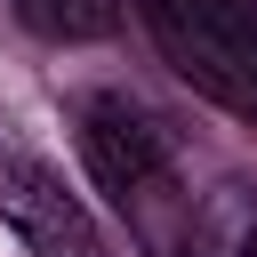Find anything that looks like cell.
Instances as JSON below:
<instances>
[{"label":"cell","mask_w":257,"mask_h":257,"mask_svg":"<svg viewBox=\"0 0 257 257\" xmlns=\"http://www.w3.org/2000/svg\"><path fill=\"white\" fill-rule=\"evenodd\" d=\"M16 16L40 40H104L120 24V0H16Z\"/></svg>","instance_id":"cell-4"},{"label":"cell","mask_w":257,"mask_h":257,"mask_svg":"<svg viewBox=\"0 0 257 257\" xmlns=\"http://www.w3.org/2000/svg\"><path fill=\"white\" fill-rule=\"evenodd\" d=\"M169 72L257 128V0H137Z\"/></svg>","instance_id":"cell-2"},{"label":"cell","mask_w":257,"mask_h":257,"mask_svg":"<svg viewBox=\"0 0 257 257\" xmlns=\"http://www.w3.org/2000/svg\"><path fill=\"white\" fill-rule=\"evenodd\" d=\"M72 137H80V161L88 177L112 193V209L145 233L153 257H193V241L177 233L185 225V193H177V153H169V128L128 96V88H88L72 96Z\"/></svg>","instance_id":"cell-1"},{"label":"cell","mask_w":257,"mask_h":257,"mask_svg":"<svg viewBox=\"0 0 257 257\" xmlns=\"http://www.w3.org/2000/svg\"><path fill=\"white\" fill-rule=\"evenodd\" d=\"M0 217L16 225V241L32 257H104V233L88 225V209L64 193V177L16 145H0Z\"/></svg>","instance_id":"cell-3"},{"label":"cell","mask_w":257,"mask_h":257,"mask_svg":"<svg viewBox=\"0 0 257 257\" xmlns=\"http://www.w3.org/2000/svg\"><path fill=\"white\" fill-rule=\"evenodd\" d=\"M249 257H257V233H249Z\"/></svg>","instance_id":"cell-5"}]
</instances>
